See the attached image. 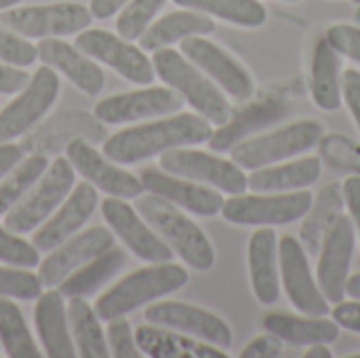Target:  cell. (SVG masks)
<instances>
[{"instance_id": "cell-1", "label": "cell", "mask_w": 360, "mask_h": 358, "mask_svg": "<svg viewBox=\"0 0 360 358\" xmlns=\"http://www.w3.org/2000/svg\"><path fill=\"white\" fill-rule=\"evenodd\" d=\"M211 135V122L200 114H169L167 118L114 133L103 143V154L118 165H135L173 148L205 143Z\"/></svg>"}, {"instance_id": "cell-2", "label": "cell", "mask_w": 360, "mask_h": 358, "mask_svg": "<svg viewBox=\"0 0 360 358\" xmlns=\"http://www.w3.org/2000/svg\"><path fill=\"white\" fill-rule=\"evenodd\" d=\"M137 213L148 222L152 230L194 270H211L215 264V251L207 234L186 217L173 203L156 194H139L135 200Z\"/></svg>"}, {"instance_id": "cell-3", "label": "cell", "mask_w": 360, "mask_h": 358, "mask_svg": "<svg viewBox=\"0 0 360 358\" xmlns=\"http://www.w3.org/2000/svg\"><path fill=\"white\" fill-rule=\"evenodd\" d=\"M188 281H190L188 270L171 262H160L135 270L124 279H120L114 287H110L101 298H97L95 312L101 321L124 317L143 304H150L158 298H165L186 287Z\"/></svg>"}, {"instance_id": "cell-4", "label": "cell", "mask_w": 360, "mask_h": 358, "mask_svg": "<svg viewBox=\"0 0 360 358\" xmlns=\"http://www.w3.org/2000/svg\"><path fill=\"white\" fill-rule=\"evenodd\" d=\"M152 65L158 78L173 91H177L184 101H188L211 124L221 127L230 120L232 108L219 87L181 53L169 46L158 49L154 51Z\"/></svg>"}, {"instance_id": "cell-5", "label": "cell", "mask_w": 360, "mask_h": 358, "mask_svg": "<svg viewBox=\"0 0 360 358\" xmlns=\"http://www.w3.org/2000/svg\"><path fill=\"white\" fill-rule=\"evenodd\" d=\"M323 135L325 129L321 122L297 120L272 133L257 135L253 139H243L230 150V156L243 171H255L310 152L314 146L321 143Z\"/></svg>"}, {"instance_id": "cell-6", "label": "cell", "mask_w": 360, "mask_h": 358, "mask_svg": "<svg viewBox=\"0 0 360 358\" xmlns=\"http://www.w3.org/2000/svg\"><path fill=\"white\" fill-rule=\"evenodd\" d=\"M308 190L293 192H253L224 200L221 215L236 226H287L302 219L312 207Z\"/></svg>"}, {"instance_id": "cell-7", "label": "cell", "mask_w": 360, "mask_h": 358, "mask_svg": "<svg viewBox=\"0 0 360 358\" xmlns=\"http://www.w3.org/2000/svg\"><path fill=\"white\" fill-rule=\"evenodd\" d=\"M74 173L76 171L68 158H55L36 181V188L4 213V228L15 234H30L42 226L68 198L74 186Z\"/></svg>"}, {"instance_id": "cell-8", "label": "cell", "mask_w": 360, "mask_h": 358, "mask_svg": "<svg viewBox=\"0 0 360 358\" xmlns=\"http://www.w3.org/2000/svg\"><path fill=\"white\" fill-rule=\"evenodd\" d=\"M93 13L78 2H55L38 6H11L0 13V25L23 38H57L82 32Z\"/></svg>"}, {"instance_id": "cell-9", "label": "cell", "mask_w": 360, "mask_h": 358, "mask_svg": "<svg viewBox=\"0 0 360 358\" xmlns=\"http://www.w3.org/2000/svg\"><path fill=\"white\" fill-rule=\"evenodd\" d=\"M160 169L171 175H179L211 186L230 196L245 194L249 190L247 175L234 160H226L200 150H190V148L167 150L160 154Z\"/></svg>"}, {"instance_id": "cell-10", "label": "cell", "mask_w": 360, "mask_h": 358, "mask_svg": "<svg viewBox=\"0 0 360 358\" xmlns=\"http://www.w3.org/2000/svg\"><path fill=\"white\" fill-rule=\"evenodd\" d=\"M59 78L53 68L40 65L21 93L0 112V143L27 133L57 101Z\"/></svg>"}, {"instance_id": "cell-11", "label": "cell", "mask_w": 360, "mask_h": 358, "mask_svg": "<svg viewBox=\"0 0 360 358\" xmlns=\"http://www.w3.org/2000/svg\"><path fill=\"white\" fill-rule=\"evenodd\" d=\"M74 46L84 55L110 65L133 84H150L154 80L156 72L152 59H148L141 49L131 44V40L120 38L118 34L105 30H82L76 36Z\"/></svg>"}, {"instance_id": "cell-12", "label": "cell", "mask_w": 360, "mask_h": 358, "mask_svg": "<svg viewBox=\"0 0 360 358\" xmlns=\"http://www.w3.org/2000/svg\"><path fill=\"white\" fill-rule=\"evenodd\" d=\"M354 222L350 215H340L323 238L319 251L316 283L329 304L346 300V283L354 255Z\"/></svg>"}, {"instance_id": "cell-13", "label": "cell", "mask_w": 360, "mask_h": 358, "mask_svg": "<svg viewBox=\"0 0 360 358\" xmlns=\"http://www.w3.org/2000/svg\"><path fill=\"white\" fill-rule=\"evenodd\" d=\"M181 55L202 70L217 87H221L232 99L247 101L255 93V82L247 68L226 53L219 44L202 38L188 36L181 40Z\"/></svg>"}, {"instance_id": "cell-14", "label": "cell", "mask_w": 360, "mask_h": 358, "mask_svg": "<svg viewBox=\"0 0 360 358\" xmlns=\"http://www.w3.org/2000/svg\"><path fill=\"white\" fill-rule=\"evenodd\" d=\"M278 268L281 283L295 310L308 317L329 314V302L323 295L319 283L312 279L308 253L304 245L293 236H283L278 241Z\"/></svg>"}, {"instance_id": "cell-15", "label": "cell", "mask_w": 360, "mask_h": 358, "mask_svg": "<svg viewBox=\"0 0 360 358\" xmlns=\"http://www.w3.org/2000/svg\"><path fill=\"white\" fill-rule=\"evenodd\" d=\"M146 321L165 329L205 340L217 348L232 346V329L217 314L184 302H158L146 308Z\"/></svg>"}, {"instance_id": "cell-16", "label": "cell", "mask_w": 360, "mask_h": 358, "mask_svg": "<svg viewBox=\"0 0 360 358\" xmlns=\"http://www.w3.org/2000/svg\"><path fill=\"white\" fill-rule=\"evenodd\" d=\"M184 108V97L171 87H152L110 95L95 106V116L105 124H122L154 116H169Z\"/></svg>"}, {"instance_id": "cell-17", "label": "cell", "mask_w": 360, "mask_h": 358, "mask_svg": "<svg viewBox=\"0 0 360 358\" xmlns=\"http://www.w3.org/2000/svg\"><path fill=\"white\" fill-rule=\"evenodd\" d=\"M101 213L118 238L143 262L160 264L173 260V249L148 226V222L124 203V198L110 196L101 203Z\"/></svg>"}, {"instance_id": "cell-18", "label": "cell", "mask_w": 360, "mask_h": 358, "mask_svg": "<svg viewBox=\"0 0 360 358\" xmlns=\"http://www.w3.org/2000/svg\"><path fill=\"white\" fill-rule=\"evenodd\" d=\"M65 158L72 162L74 171H78L89 184L99 188L101 192L116 198H137L143 192V184L133 173L112 165L110 158L99 154L89 141L72 139L65 148Z\"/></svg>"}, {"instance_id": "cell-19", "label": "cell", "mask_w": 360, "mask_h": 358, "mask_svg": "<svg viewBox=\"0 0 360 358\" xmlns=\"http://www.w3.org/2000/svg\"><path fill=\"white\" fill-rule=\"evenodd\" d=\"M114 247V234L105 228H91L82 234L68 238L53 251L46 260L38 264V279L42 287H59L74 270L95 260L103 251Z\"/></svg>"}, {"instance_id": "cell-20", "label": "cell", "mask_w": 360, "mask_h": 358, "mask_svg": "<svg viewBox=\"0 0 360 358\" xmlns=\"http://www.w3.org/2000/svg\"><path fill=\"white\" fill-rule=\"evenodd\" d=\"M139 179L143 184V190H148L150 194H156L194 215L213 217L221 213L224 196L219 194V190L211 186L179 177V175H171L167 171H158L152 167L141 169Z\"/></svg>"}, {"instance_id": "cell-21", "label": "cell", "mask_w": 360, "mask_h": 358, "mask_svg": "<svg viewBox=\"0 0 360 358\" xmlns=\"http://www.w3.org/2000/svg\"><path fill=\"white\" fill-rule=\"evenodd\" d=\"M95 207H97V190L93 184L84 179L74 188V192L68 194L61 207L55 209V213L42 226L36 228L32 245L38 251H46V253L53 251L91 219Z\"/></svg>"}, {"instance_id": "cell-22", "label": "cell", "mask_w": 360, "mask_h": 358, "mask_svg": "<svg viewBox=\"0 0 360 358\" xmlns=\"http://www.w3.org/2000/svg\"><path fill=\"white\" fill-rule=\"evenodd\" d=\"M38 49V57L44 65L63 74L74 87H78L86 95H97L103 89L105 76L101 68L89 59L80 49L68 44L59 38H42Z\"/></svg>"}, {"instance_id": "cell-23", "label": "cell", "mask_w": 360, "mask_h": 358, "mask_svg": "<svg viewBox=\"0 0 360 358\" xmlns=\"http://www.w3.org/2000/svg\"><path fill=\"white\" fill-rule=\"evenodd\" d=\"M287 116V103L281 97L266 95L264 99L249 103L247 108L238 110L230 116L226 124H221L217 131H213L209 146L213 152H230L236 143L253 135L255 131L274 124L276 120Z\"/></svg>"}, {"instance_id": "cell-24", "label": "cell", "mask_w": 360, "mask_h": 358, "mask_svg": "<svg viewBox=\"0 0 360 358\" xmlns=\"http://www.w3.org/2000/svg\"><path fill=\"white\" fill-rule=\"evenodd\" d=\"M249 276L259 304L272 306L281 298V268H278V238L272 226H262L249 241Z\"/></svg>"}, {"instance_id": "cell-25", "label": "cell", "mask_w": 360, "mask_h": 358, "mask_svg": "<svg viewBox=\"0 0 360 358\" xmlns=\"http://www.w3.org/2000/svg\"><path fill=\"white\" fill-rule=\"evenodd\" d=\"M36 331L40 335L42 348L51 358H74L76 350L68 331V314L65 302L59 289L53 287L38 295L36 310H34Z\"/></svg>"}, {"instance_id": "cell-26", "label": "cell", "mask_w": 360, "mask_h": 358, "mask_svg": "<svg viewBox=\"0 0 360 358\" xmlns=\"http://www.w3.org/2000/svg\"><path fill=\"white\" fill-rule=\"evenodd\" d=\"M262 325L268 333L293 346L331 344L340 338L342 329L327 317H295L289 312H268Z\"/></svg>"}, {"instance_id": "cell-27", "label": "cell", "mask_w": 360, "mask_h": 358, "mask_svg": "<svg viewBox=\"0 0 360 358\" xmlns=\"http://www.w3.org/2000/svg\"><path fill=\"white\" fill-rule=\"evenodd\" d=\"M321 160L314 156L297 158L285 165H270L251 171L247 188L253 192H293L306 190L321 177Z\"/></svg>"}, {"instance_id": "cell-28", "label": "cell", "mask_w": 360, "mask_h": 358, "mask_svg": "<svg viewBox=\"0 0 360 358\" xmlns=\"http://www.w3.org/2000/svg\"><path fill=\"white\" fill-rule=\"evenodd\" d=\"M141 354L152 358H226V352L205 346L186 333L165 331L158 325H141L135 331Z\"/></svg>"}, {"instance_id": "cell-29", "label": "cell", "mask_w": 360, "mask_h": 358, "mask_svg": "<svg viewBox=\"0 0 360 358\" xmlns=\"http://www.w3.org/2000/svg\"><path fill=\"white\" fill-rule=\"evenodd\" d=\"M211 32H215V21L211 17L194 11H175L150 23L139 36V44L143 51H158L188 36H205Z\"/></svg>"}, {"instance_id": "cell-30", "label": "cell", "mask_w": 360, "mask_h": 358, "mask_svg": "<svg viewBox=\"0 0 360 358\" xmlns=\"http://www.w3.org/2000/svg\"><path fill=\"white\" fill-rule=\"evenodd\" d=\"M312 99L325 112H335L342 108V59L340 53L321 38L312 57Z\"/></svg>"}, {"instance_id": "cell-31", "label": "cell", "mask_w": 360, "mask_h": 358, "mask_svg": "<svg viewBox=\"0 0 360 358\" xmlns=\"http://www.w3.org/2000/svg\"><path fill=\"white\" fill-rule=\"evenodd\" d=\"M344 207H346V198L340 184H329L321 190L316 200H312L310 211L304 215V224L300 228V241L306 253L319 255L325 234L335 224V219L344 213Z\"/></svg>"}, {"instance_id": "cell-32", "label": "cell", "mask_w": 360, "mask_h": 358, "mask_svg": "<svg viewBox=\"0 0 360 358\" xmlns=\"http://www.w3.org/2000/svg\"><path fill=\"white\" fill-rule=\"evenodd\" d=\"M127 257L122 253V249H108L101 255H97L95 260L86 262L84 266H80L78 270H74L61 285H59V293L63 298H86L91 293H95L105 281H110L122 266H124Z\"/></svg>"}, {"instance_id": "cell-33", "label": "cell", "mask_w": 360, "mask_h": 358, "mask_svg": "<svg viewBox=\"0 0 360 358\" xmlns=\"http://www.w3.org/2000/svg\"><path fill=\"white\" fill-rule=\"evenodd\" d=\"M68 317L74 331L76 348L82 358H108L110 348L101 331V319L82 298H70Z\"/></svg>"}, {"instance_id": "cell-34", "label": "cell", "mask_w": 360, "mask_h": 358, "mask_svg": "<svg viewBox=\"0 0 360 358\" xmlns=\"http://www.w3.org/2000/svg\"><path fill=\"white\" fill-rule=\"evenodd\" d=\"M177 6L194 8L219 17L240 27H259L268 19V11L259 0H173Z\"/></svg>"}, {"instance_id": "cell-35", "label": "cell", "mask_w": 360, "mask_h": 358, "mask_svg": "<svg viewBox=\"0 0 360 358\" xmlns=\"http://www.w3.org/2000/svg\"><path fill=\"white\" fill-rule=\"evenodd\" d=\"M49 160L42 154H32L19 160L0 181V215L8 213L42 177L49 169Z\"/></svg>"}, {"instance_id": "cell-36", "label": "cell", "mask_w": 360, "mask_h": 358, "mask_svg": "<svg viewBox=\"0 0 360 358\" xmlns=\"http://www.w3.org/2000/svg\"><path fill=\"white\" fill-rule=\"evenodd\" d=\"M0 346L11 358H40L21 310L4 298H0Z\"/></svg>"}, {"instance_id": "cell-37", "label": "cell", "mask_w": 360, "mask_h": 358, "mask_svg": "<svg viewBox=\"0 0 360 358\" xmlns=\"http://www.w3.org/2000/svg\"><path fill=\"white\" fill-rule=\"evenodd\" d=\"M162 4L165 0H129L116 19L118 36L124 40H137L148 30Z\"/></svg>"}, {"instance_id": "cell-38", "label": "cell", "mask_w": 360, "mask_h": 358, "mask_svg": "<svg viewBox=\"0 0 360 358\" xmlns=\"http://www.w3.org/2000/svg\"><path fill=\"white\" fill-rule=\"evenodd\" d=\"M40 293H42V283L38 274H32L17 266L0 268V298H17L30 302V300H38Z\"/></svg>"}, {"instance_id": "cell-39", "label": "cell", "mask_w": 360, "mask_h": 358, "mask_svg": "<svg viewBox=\"0 0 360 358\" xmlns=\"http://www.w3.org/2000/svg\"><path fill=\"white\" fill-rule=\"evenodd\" d=\"M40 251L19 238V234L6 230L4 226L0 228V262L8 264V266H17V268H34L40 264Z\"/></svg>"}, {"instance_id": "cell-40", "label": "cell", "mask_w": 360, "mask_h": 358, "mask_svg": "<svg viewBox=\"0 0 360 358\" xmlns=\"http://www.w3.org/2000/svg\"><path fill=\"white\" fill-rule=\"evenodd\" d=\"M36 59H38V49L32 42L0 25V61L17 68H27Z\"/></svg>"}, {"instance_id": "cell-41", "label": "cell", "mask_w": 360, "mask_h": 358, "mask_svg": "<svg viewBox=\"0 0 360 358\" xmlns=\"http://www.w3.org/2000/svg\"><path fill=\"white\" fill-rule=\"evenodd\" d=\"M108 348L110 354L116 358H137L141 357V350L137 348L135 335L131 331V325L124 317H116L108 321Z\"/></svg>"}, {"instance_id": "cell-42", "label": "cell", "mask_w": 360, "mask_h": 358, "mask_svg": "<svg viewBox=\"0 0 360 358\" xmlns=\"http://www.w3.org/2000/svg\"><path fill=\"white\" fill-rule=\"evenodd\" d=\"M325 38L340 55L360 63V27L350 23H335L327 30Z\"/></svg>"}, {"instance_id": "cell-43", "label": "cell", "mask_w": 360, "mask_h": 358, "mask_svg": "<svg viewBox=\"0 0 360 358\" xmlns=\"http://www.w3.org/2000/svg\"><path fill=\"white\" fill-rule=\"evenodd\" d=\"M342 97L360 131V72L350 68L342 74Z\"/></svg>"}, {"instance_id": "cell-44", "label": "cell", "mask_w": 360, "mask_h": 358, "mask_svg": "<svg viewBox=\"0 0 360 358\" xmlns=\"http://www.w3.org/2000/svg\"><path fill=\"white\" fill-rule=\"evenodd\" d=\"M283 352V340L266 333L255 338L251 344H247V348L240 352V358H276Z\"/></svg>"}, {"instance_id": "cell-45", "label": "cell", "mask_w": 360, "mask_h": 358, "mask_svg": "<svg viewBox=\"0 0 360 358\" xmlns=\"http://www.w3.org/2000/svg\"><path fill=\"white\" fill-rule=\"evenodd\" d=\"M333 321L348 329V331H354V333H360V302L359 300H352V302H340L335 304L333 308Z\"/></svg>"}, {"instance_id": "cell-46", "label": "cell", "mask_w": 360, "mask_h": 358, "mask_svg": "<svg viewBox=\"0 0 360 358\" xmlns=\"http://www.w3.org/2000/svg\"><path fill=\"white\" fill-rule=\"evenodd\" d=\"M27 80H30V74H25L17 65L0 61V93L2 95H13L21 91L27 84Z\"/></svg>"}, {"instance_id": "cell-47", "label": "cell", "mask_w": 360, "mask_h": 358, "mask_svg": "<svg viewBox=\"0 0 360 358\" xmlns=\"http://www.w3.org/2000/svg\"><path fill=\"white\" fill-rule=\"evenodd\" d=\"M344 190V198H346V207L350 211V217L354 222V228L360 234V175H352L342 184Z\"/></svg>"}, {"instance_id": "cell-48", "label": "cell", "mask_w": 360, "mask_h": 358, "mask_svg": "<svg viewBox=\"0 0 360 358\" xmlns=\"http://www.w3.org/2000/svg\"><path fill=\"white\" fill-rule=\"evenodd\" d=\"M23 152L19 146H13V143H0V179L21 160Z\"/></svg>"}, {"instance_id": "cell-49", "label": "cell", "mask_w": 360, "mask_h": 358, "mask_svg": "<svg viewBox=\"0 0 360 358\" xmlns=\"http://www.w3.org/2000/svg\"><path fill=\"white\" fill-rule=\"evenodd\" d=\"M129 0H91V13L97 19H110L112 15H116Z\"/></svg>"}, {"instance_id": "cell-50", "label": "cell", "mask_w": 360, "mask_h": 358, "mask_svg": "<svg viewBox=\"0 0 360 358\" xmlns=\"http://www.w3.org/2000/svg\"><path fill=\"white\" fill-rule=\"evenodd\" d=\"M306 358H331V350H329V344H312L308 350H306Z\"/></svg>"}, {"instance_id": "cell-51", "label": "cell", "mask_w": 360, "mask_h": 358, "mask_svg": "<svg viewBox=\"0 0 360 358\" xmlns=\"http://www.w3.org/2000/svg\"><path fill=\"white\" fill-rule=\"evenodd\" d=\"M346 295L360 302V272L348 279V283H346Z\"/></svg>"}, {"instance_id": "cell-52", "label": "cell", "mask_w": 360, "mask_h": 358, "mask_svg": "<svg viewBox=\"0 0 360 358\" xmlns=\"http://www.w3.org/2000/svg\"><path fill=\"white\" fill-rule=\"evenodd\" d=\"M21 0H0V11H6V8H11V6H15V4H19Z\"/></svg>"}, {"instance_id": "cell-53", "label": "cell", "mask_w": 360, "mask_h": 358, "mask_svg": "<svg viewBox=\"0 0 360 358\" xmlns=\"http://www.w3.org/2000/svg\"><path fill=\"white\" fill-rule=\"evenodd\" d=\"M287 2H300V0H287Z\"/></svg>"}, {"instance_id": "cell-54", "label": "cell", "mask_w": 360, "mask_h": 358, "mask_svg": "<svg viewBox=\"0 0 360 358\" xmlns=\"http://www.w3.org/2000/svg\"><path fill=\"white\" fill-rule=\"evenodd\" d=\"M354 358H360V352H359V354H354Z\"/></svg>"}, {"instance_id": "cell-55", "label": "cell", "mask_w": 360, "mask_h": 358, "mask_svg": "<svg viewBox=\"0 0 360 358\" xmlns=\"http://www.w3.org/2000/svg\"><path fill=\"white\" fill-rule=\"evenodd\" d=\"M354 2H356V4H360V0H354Z\"/></svg>"}]
</instances>
